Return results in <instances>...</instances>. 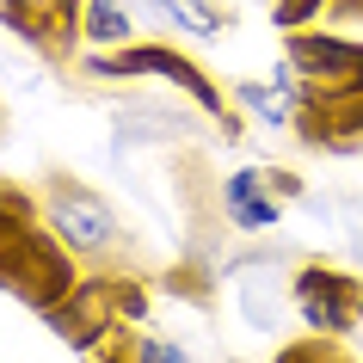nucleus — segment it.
Listing matches in <instances>:
<instances>
[{
    "label": "nucleus",
    "instance_id": "obj_1",
    "mask_svg": "<svg viewBox=\"0 0 363 363\" xmlns=\"http://www.w3.org/2000/svg\"><path fill=\"white\" fill-rule=\"evenodd\" d=\"M74 252L56 234H38V216L25 197H0V289L25 296L31 308L56 314L74 296Z\"/></svg>",
    "mask_w": 363,
    "mask_h": 363
},
{
    "label": "nucleus",
    "instance_id": "obj_2",
    "mask_svg": "<svg viewBox=\"0 0 363 363\" xmlns=\"http://www.w3.org/2000/svg\"><path fill=\"white\" fill-rule=\"evenodd\" d=\"M86 74H99V80H135V74H160V80H172L179 93L191 99L197 111H210V117H222L228 123V99H222V86H216L203 68H197L191 56H179V50H167V43H123L117 56H105V50H93L86 56Z\"/></svg>",
    "mask_w": 363,
    "mask_h": 363
},
{
    "label": "nucleus",
    "instance_id": "obj_3",
    "mask_svg": "<svg viewBox=\"0 0 363 363\" xmlns=\"http://www.w3.org/2000/svg\"><path fill=\"white\" fill-rule=\"evenodd\" d=\"M43 222H50V234H56L74 259H105V252H117V240H123L111 203L99 191H86V185H74V179H56V185H50Z\"/></svg>",
    "mask_w": 363,
    "mask_h": 363
},
{
    "label": "nucleus",
    "instance_id": "obj_4",
    "mask_svg": "<svg viewBox=\"0 0 363 363\" xmlns=\"http://www.w3.org/2000/svg\"><path fill=\"white\" fill-rule=\"evenodd\" d=\"M296 314H302L308 333L345 339L363 320V284L339 265H302L296 271Z\"/></svg>",
    "mask_w": 363,
    "mask_h": 363
},
{
    "label": "nucleus",
    "instance_id": "obj_5",
    "mask_svg": "<svg viewBox=\"0 0 363 363\" xmlns=\"http://www.w3.org/2000/svg\"><path fill=\"white\" fill-rule=\"evenodd\" d=\"M289 68L308 74L314 86H333V93H363V43L351 38H326V31L296 25L289 31Z\"/></svg>",
    "mask_w": 363,
    "mask_h": 363
},
{
    "label": "nucleus",
    "instance_id": "obj_6",
    "mask_svg": "<svg viewBox=\"0 0 363 363\" xmlns=\"http://www.w3.org/2000/svg\"><path fill=\"white\" fill-rule=\"evenodd\" d=\"M277 185H284V179H265V172H252V167L228 172V179H222V210H228V222H234L240 234L277 228V216H284Z\"/></svg>",
    "mask_w": 363,
    "mask_h": 363
},
{
    "label": "nucleus",
    "instance_id": "obj_7",
    "mask_svg": "<svg viewBox=\"0 0 363 363\" xmlns=\"http://www.w3.org/2000/svg\"><path fill=\"white\" fill-rule=\"evenodd\" d=\"M135 38V13L123 0H86V13H80V43H93V50H123Z\"/></svg>",
    "mask_w": 363,
    "mask_h": 363
},
{
    "label": "nucleus",
    "instance_id": "obj_8",
    "mask_svg": "<svg viewBox=\"0 0 363 363\" xmlns=\"http://www.w3.org/2000/svg\"><path fill=\"white\" fill-rule=\"evenodd\" d=\"M148 13L160 25H172L179 38H216L222 31V6H210V0H148Z\"/></svg>",
    "mask_w": 363,
    "mask_h": 363
},
{
    "label": "nucleus",
    "instance_id": "obj_9",
    "mask_svg": "<svg viewBox=\"0 0 363 363\" xmlns=\"http://www.w3.org/2000/svg\"><path fill=\"white\" fill-rule=\"evenodd\" d=\"M240 105L265 117V130H284V123H289V93H271V86H240Z\"/></svg>",
    "mask_w": 363,
    "mask_h": 363
},
{
    "label": "nucleus",
    "instance_id": "obj_10",
    "mask_svg": "<svg viewBox=\"0 0 363 363\" xmlns=\"http://www.w3.org/2000/svg\"><path fill=\"white\" fill-rule=\"evenodd\" d=\"M13 25H43L50 13H68V0H0Z\"/></svg>",
    "mask_w": 363,
    "mask_h": 363
},
{
    "label": "nucleus",
    "instance_id": "obj_11",
    "mask_svg": "<svg viewBox=\"0 0 363 363\" xmlns=\"http://www.w3.org/2000/svg\"><path fill=\"white\" fill-rule=\"evenodd\" d=\"M333 345H339V339H320V333H314V339L289 345V351H284V357H277V363H345L339 351H333Z\"/></svg>",
    "mask_w": 363,
    "mask_h": 363
},
{
    "label": "nucleus",
    "instance_id": "obj_12",
    "mask_svg": "<svg viewBox=\"0 0 363 363\" xmlns=\"http://www.w3.org/2000/svg\"><path fill=\"white\" fill-rule=\"evenodd\" d=\"M130 357H135V363H191V357H185V351H179V345L154 339V333H142V339L130 345Z\"/></svg>",
    "mask_w": 363,
    "mask_h": 363
},
{
    "label": "nucleus",
    "instance_id": "obj_13",
    "mask_svg": "<svg viewBox=\"0 0 363 363\" xmlns=\"http://www.w3.org/2000/svg\"><path fill=\"white\" fill-rule=\"evenodd\" d=\"M320 6H326V0H277V19L296 31V25H308L314 13H320Z\"/></svg>",
    "mask_w": 363,
    "mask_h": 363
}]
</instances>
